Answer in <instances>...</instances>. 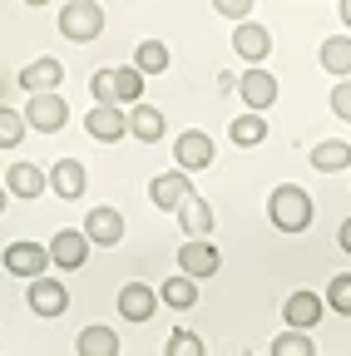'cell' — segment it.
Returning a JSON list of instances; mask_svg holds the SVG:
<instances>
[{"instance_id":"6da1fadb","label":"cell","mask_w":351,"mask_h":356,"mask_svg":"<svg viewBox=\"0 0 351 356\" xmlns=\"http://www.w3.org/2000/svg\"><path fill=\"white\" fill-rule=\"evenodd\" d=\"M268 218H272V228H282V233H307V228H312V193L297 188V184L272 188Z\"/></svg>"},{"instance_id":"7a4b0ae2","label":"cell","mask_w":351,"mask_h":356,"mask_svg":"<svg viewBox=\"0 0 351 356\" xmlns=\"http://www.w3.org/2000/svg\"><path fill=\"white\" fill-rule=\"evenodd\" d=\"M99 30H104V10L99 6H90V0H70V6H60V35L65 40L90 44V40H99Z\"/></svg>"},{"instance_id":"3957f363","label":"cell","mask_w":351,"mask_h":356,"mask_svg":"<svg viewBox=\"0 0 351 356\" xmlns=\"http://www.w3.org/2000/svg\"><path fill=\"white\" fill-rule=\"evenodd\" d=\"M149 198H154V208H163V213H179V208L193 198V178H188L183 168L158 173L154 184H149Z\"/></svg>"},{"instance_id":"277c9868","label":"cell","mask_w":351,"mask_h":356,"mask_svg":"<svg viewBox=\"0 0 351 356\" xmlns=\"http://www.w3.org/2000/svg\"><path fill=\"white\" fill-rule=\"evenodd\" d=\"M238 95L247 99V114H262V109H272L277 104V79H272V70H243L238 74Z\"/></svg>"},{"instance_id":"5b68a950","label":"cell","mask_w":351,"mask_h":356,"mask_svg":"<svg viewBox=\"0 0 351 356\" xmlns=\"http://www.w3.org/2000/svg\"><path fill=\"white\" fill-rule=\"evenodd\" d=\"M322 312H327V297H317V292H292V297L282 302V322H287V332H312V327L322 322Z\"/></svg>"},{"instance_id":"8992f818","label":"cell","mask_w":351,"mask_h":356,"mask_svg":"<svg viewBox=\"0 0 351 356\" xmlns=\"http://www.w3.org/2000/svg\"><path fill=\"white\" fill-rule=\"evenodd\" d=\"M45 267H50V248L45 243H10L6 248V273L15 277H45Z\"/></svg>"},{"instance_id":"52a82bcc","label":"cell","mask_w":351,"mask_h":356,"mask_svg":"<svg viewBox=\"0 0 351 356\" xmlns=\"http://www.w3.org/2000/svg\"><path fill=\"white\" fill-rule=\"evenodd\" d=\"M25 124L40 129V134H60L70 124V104L60 95H40V99H25Z\"/></svg>"},{"instance_id":"ba28073f","label":"cell","mask_w":351,"mask_h":356,"mask_svg":"<svg viewBox=\"0 0 351 356\" xmlns=\"http://www.w3.org/2000/svg\"><path fill=\"white\" fill-rule=\"evenodd\" d=\"M84 134L99 139V144H114V139H124V134H129V114H124L119 104H95L90 114H84Z\"/></svg>"},{"instance_id":"9c48e42d","label":"cell","mask_w":351,"mask_h":356,"mask_svg":"<svg viewBox=\"0 0 351 356\" xmlns=\"http://www.w3.org/2000/svg\"><path fill=\"white\" fill-rule=\"evenodd\" d=\"M213 139L203 129H188V134H179V139H173V159H179V168L183 173H198V168H208L213 163Z\"/></svg>"},{"instance_id":"30bf717a","label":"cell","mask_w":351,"mask_h":356,"mask_svg":"<svg viewBox=\"0 0 351 356\" xmlns=\"http://www.w3.org/2000/svg\"><path fill=\"white\" fill-rule=\"evenodd\" d=\"M233 50H238V60H247V70H257V60L272 55V35H268V25H262V20L238 25V30H233Z\"/></svg>"},{"instance_id":"8fae6325","label":"cell","mask_w":351,"mask_h":356,"mask_svg":"<svg viewBox=\"0 0 351 356\" xmlns=\"http://www.w3.org/2000/svg\"><path fill=\"white\" fill-rule=\"evenodd\" d=\"M60 79H65V65L60 60H30L25 70H20V89H25V95L30 99H40V95H55V89H60Z\"/></svg>"},{"instance_id":"7c38bea8","label":"cell","mask_w":351,"mask_h":356,"mask_svg":"<svg viewBox=\"0 0 351 356\" xmlns=\"http://www.w3.org/2000/svg\"><path fill=\"white\" fill-rule=\"evenodd\" d=\"M84 257H90V238H84V228H60L50 238V262L55 267L74 273V267H84Z\"/></svg>"},{"instance_id":"4fadbf2b","label":"cell","mask_w":351,"mask_h":356,"mask_svg":"<svg viewBox=\"0 0 351 356\" xmlns=\"http://www.w3.org/2000/svg\"><path fill=\"white\" fill-rule=\"evenodd\" d=\"M25 297H30V312H35V317H65V307H70V292H65L55 277H35Z\"/></svg>"},{"instance_id":"5bb4252c","label":"cell","mask_w":351,"mask_h":356,"mask_svg":"<svg viewBox=\"0 0 351 356\" xmlns=\"http://www.w3.org/2000/svg\"><path fill=\"white\" fill-rule=\"evenodd\" d=\"M84 238H90L95 248H114L124 238V213L119 208H90V218H84Z\"/></svg>"},{"instance_id":"9a60e30c","label":"cell","mask_w":351,"mask_h":356,"mask_svg":"<svg viewBox=\"0 0 351 356\" xmlns=\"http://www.w3.org/2000/svg\"><path fill=\"white\" fill-rule=\"evenodd\" d=\"M218 262H223V257H218L213 243H193V238H188V243L179 248V273L193 277V282H198V277H213V273H218Z\"/></svg>"},{"instance_id":"2e32d148","label":"cell","mask_w":351,"mask_h":356,"mask_svg":"<svg viewBox=\"0 0 351 356\" xmlns=\"http://www.w3.org/2000/svg\"><path fill=\"white\" fill-rule=\"evenodd\" d=\"M154 312H158V292H154V287L129 282V287L119 292V317H124V322H149Z\"/></svg>"},{"instance_id":"e0dca14e","label":"cell","mask_w":351,"mask_h":356,"mask_svg":"<svg viewBox=\"0 0 351 356\" xmlns=\"http://www.w3.org/2000/svg\"><path fill=\"white\" fill-rule=\"evenodd\" d=\"M45 188H50V173H45V168H35V163H10L6 193H15V198H40Z\"/></svg>"},{"instance_id":"ac0fdd59","label":"cell","mask_w":351,"mask_h":356,"mask_svg":"<svg viewBox=\"0 0 351 356\" xmlns=\"http://www.w3.org/2000/svg\"><path fill=\"white\" fill-rule=\"evenodd\" d=\"M84 184H90V173H84L79 159H60V163L50 168V188H55L60 198H70V203L84 193Z\"/></svg>"},{"instance_id":"d6986e66","label":"cell","mask_w":351,"mask_h":356,"mask_svg":"<svg viewBox=\"0 0 351 356\" xmlns=\"http://www.w3.org/2000/svg\"><path fill=\"white\" fill-rule=\"evenodd\" d=\"M179 222H183V233H188L193 243H208V233H213V203L193 193V198L179 208Z\"/></svg>"},{"instance_id":"ffe728a7","label":"cell","mask_w":351,"mask_h":356,"mask_svg":"<svg viewBox=\"0 0 351 356\" xmlns=\"http://www.w3.org/2000/svg\"><path fill=\"white\" fill-rule=\"evenodd\" d=\"M317 60H322V70L336 74V84L351 79V35H327L322 50H317Z\"/></svg>"},{"instance_id":"44dd1931","label":"cell","mask_w":351,"mask_h":356,"mask_svg":"<svg viewBox=\"0 0 351 356\" xmlns=\"http://www.w3.org/2000/svg\"><path fill=\"white\" fill-rule=\"evenodd\" d=\"M312 168H317V173H341V168H351V144H346V139H322V144L312 149Z\"/></svg>"},{"instance_id":"7402d4cb","label":"cell","mask_w":351,"mask_h":356,"mask_svg":"<svg viewBox=\"0 0 351 356\" xmlns=\"http://www.w3.org/2000/svg\"><path fill=\"white\" fill-rule=\"evenodd\" d=\"M129 134L144 139V144H158L163 139V114L154 104H134V109H129Z\"/></svg>"},{"instance_id":"603a6c76","label":"cell","mask_w":351,"mask_h":356,"mask_svg":"<svg viewBox=\"0 0 351 356\" xmlns=\"http://www.w3.org/2000/svg\"><path fill=\"white\" fill-rule=\"evenodd\" d=\"M74 351H79V356H119V337H114L109 327H84V332L74 337Z\"/></svg>"},{"instance_id":"cb8c5ba5","label":"cell","mask_w":351,"mask_h":356,"mask_svg":"<svg viewBox=\"0 0 351 356\" xmlns=\"http://www.w3.org/2000/svg\"><path fill=\"white\" fill-rule=\"evenodd\" d=\"M228 139H233L238 149H257L262 139H268V119H262V114H238L233 129H228Z\"/></svg>"},{"instance_id":"d4e9b609","label":"cell","mask_w":351,"mask_h":356,"mask_svg":"<svg viewBox=\"0 0 351 356\" xmlns=\"http://www.w3.org/2000/svg\"><path fill=\"white\" fill-rule=\"evenodd\" d=\"M158 302H168L173 312H188V307L198 302V282L183 277V273H179V277H168V282L158 287Z\"/></svg>"},{"instance_id":"484cf974","label":"cell","mask_w":351,"mask_h":356,"mask_svg":"<svg viewBox=\"0 0 351 356\" xmlns=\"http://www.w3.org/2000/svg\"><path fill=\"white\" fill-rule=\"evenodd\" d=\"M114 99H129V109L144 104V74L134 65H119L114 70Z\"/></svg>"},{"instance_id":"4316f807","label":"cell","mask_w":351,"mask_h":356,"mask_svg":"<svg viewBox=\"0 0 351 356\" xmlns=\"http://www.w3.org/2000/svg\"><path fill=\"white\" fill-rule=\"evenodd\" d=\"M134 70L139 74H163L168 70V44L163 40H144L139 50H134Z\"/></svg>"},{"instance_id":"83f0119b","label":"cell","mask_w":351,"mask_h":356,"mask_svg":"<svg viewBox=\"0 0 351 356\" xmlns=\"http://www.w3.org/2000/svg\"><path fill=\"white\" fill-rule=\"evenodd\" d=\"M272 356H317V341L307 332H282L272 337Z\"/></svg>"},{"instance_id":"f1b7e54d","label":"cell","mask_w":351,"mask_h":356,"mask_svg":"<svg viewBox=\"0 0 351 356\" xmlns=\"http://www.w3.org/2000/svg\"><path fill=\"white\" fill-rule=\"evenodd\" d=\"M163 356H208V346H203V337H193L188 327H179V332H168Z\"/></svg>"},{"instance_id":"f546056e","label":"cell","mask_w":351,"mask_h":356,"mask_svg":"<svg viewBox=\"0 0 351 356\" xmlns=\"http://www.w3.org/2000/svg\"><path fill=\"white\" fill-rule=\"evenodd\" d=\"M327 307L341 312V317H351V273H336L327 282Z\"/></svg>"},{"instance_id":"4dcf8cb0","label":"cell","mask_w":351,"mask_h":356,"mask_svg":"<svg viewBox=\"0 0 351 356\" xmlns=\"http://www.w3.org/2000/svg\"><path fill=\"white\" fill-rule=\"evenodd\" d=\"M25 114H15V109H0V149H15L20 139H25Z\"/></svg>"},{"instance_id":"1f68e13d","label":"cell","mask_w":351,"mask_h":356,"mask_svg":"<svg viewBox=\"0 0 351 356\" xmlns=\"http://www.w3.org/2000/svg\"><path fill=\"white\" fill-rule=\"evenodd\" d=\"M90 95H95V104H119V99H114V70H95Z\"/></svg>"},{"instance_id":"d6a6232c","label":"cell","mask_w":351,"mask_h":356,"mask_svg":"<svg viewBox=\"0 0 351 356\" xmlns=\"http://www.w3.org/2000/svg\"><path fill=\"white\" fill-rule=\"evenodd\" d=\"M332 114L351 124V79H341V84L332 89Z\"/></svg>"},{"instance_id":"836d02e7","label":"cell","mask_w":351,"mask_h":356,"mask_svg":"<svg viewBox=\"0 0 351 356\" xmlns=\"http://www.w3.org/2000/svg\"><path fill=\"white\" fill-rule=\"evenodd\" d=\"M218 15H228V20L247 25V6H243V0H218Z\"/></svg>"},{"instance_id":"e575fe53","label":"cell","mask_w":351,"mask_h":356,"mask_svg":"<svg viewBox=\"0 0 351 356\" xmlns=\"http://www.w3.org/2000/svg\"><path fill=\"white\" fill-rule=\"evenodd\" d=\"M336 243H341V252H351V218L341 222V233H336Z\"/></svg>"},{"instance_id":"d590c367","label":"cell","mask_w":351,"mask_h":356,"mask_svg":"<svg viewBox=\"0 0 351 356\" xmlns=\"http://www.w3.org/2000/svg\"><path fill=\"white\" fill-rule=\"evenodd\" d=\"M336 15H341V20L351 25V0H341V6H336Z\"/></svg>"},{"instance_id":"8d00e7d4","label":"cell","mask_w":351,"mask_h":356,"mask_svg":"<svg viewBox=\"0 0 351 356\" xmlns=\"http://www.w3.org/2000/svg\"><path fill=\"white\" fill-rule=\"evenodd\" d=\"M6 198H10V193H6V184H0V213H6Z\"/></svg>"}]
</instances>
